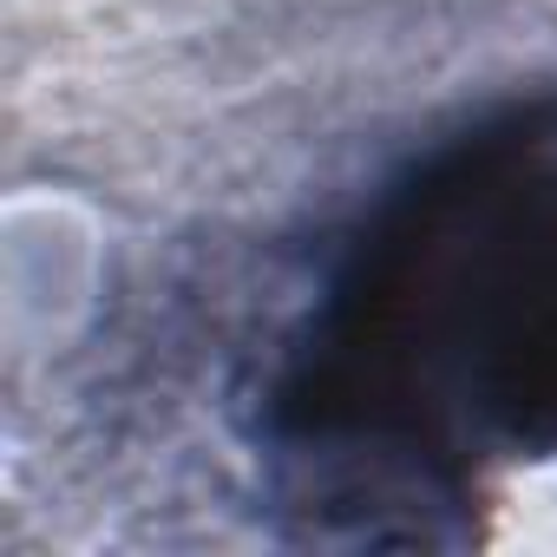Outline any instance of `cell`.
Returning <instances> with one entry per match:
<instances>
[{"instance_id": "cell-1", "label": "cell", "mask_w": 557, "mask_h": 557, "mask_svg": "<svg viewBox=\"0 0 557 557\" xmlns=\"http://www.w3.org/2000/svg\"><path fill=\"white\" fill-rule=\"evenodd\" d=\"M309 511L426 537L485 472L557 453V99L407 164L342 243L275 381Z\"/></svg>"}]
</instances>
